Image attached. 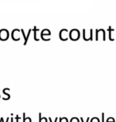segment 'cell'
Returning a JSON list of instances; mask_svg holds the SVG:
<instances>
[{
	"label": "cell",
	"instance_id": "cell-1",
	"mask_svg": "<svg viewBox=\"0 0 116 122\" xmlns=\"http://www.w3.org/2000/svg\"><path fill=\"white\" fill-rule=\"evenodd\" d=\"M69 38L71 39L72 41H77L80 38V32L77 29H72L69 31Z\"/></svg>",
	"mask_w": 116,
	"mask_h": 122
},
{
	"label": "cell",
	"instance_id": "cell-2",
	"mask_svg": "<svg viewBox=\"0 0 116 122\" xmlns=\"http://www.w3.org/2000/svg\"><path fill=\"white\" fill-rule=\"evenodd\" d=\"M68 34H69V30L67 29L60 30V33H59V38H60L61 41H67L69 39Z\"/></svg>",
	"mask_w": 116,
	"mask_h": 122
},
{
	"label": "cell",
	"instance_id": "cell-3",
	"mask_svg": "<svg viewBox=\"0 0 116 122\" xmlns=\"http://www.w3.org/2000/svg\"><path fill=\"white\" fill-rule=\"evenodd\" d=\"M9 38V31L6 29L0 30V40L6 41Z\"/></svg>",
	"mask_w": 116,
	"mask_h": 122
},
{
	"label": "cell",
	"instance_id": "cell-4",
	"mask_svg": "<svg viewBox=\"0 0 116 122\" xmlns=\"http://www.w3.org/2000/svg\"><path fill=\"white\" fill-rule=\"evenodd\" d=\"M50 35H51V32L49 30H48V29H44L42 31V33H41V38H42V40H44V41H49L50 40V38L47 39L46 38H45V37H49Z\"/></svg>",
	"mask_w": 116,
	"mask_h": 122
},
{
	"label": "cell",
	"instance_id": "cell-5",
	"mask_svg": "<svg viewBox=\"0 0 116 122\" xmlns=\"http://www.w3.org/2000/svg\"><path fill=\"white\" fill-rule=\"evenodd\" d=\"M9 91H10V89L9 88H5L3 90V94L5 95V97H3V100L6 101V100H9V99L10 98V93H9Z\"/></svg>",
	"mask_w": 116,
	"mask_h": 122
},
{
	"label": "cell",
	"instance_id": "cell-6",
	"mask_svg": "<svg viewBox=\"0 0 116 122\" xmlns=\"http://www.w3.org/2000/svg\"><path fill=\"white\" fill-rule=\"evenodd\" d=\"M19 31H21V30H19V29H14L12 31V33H11V38H12L14 41H20L19 37L15 35V33H18V32H19Z\"/></svg>",
	"mask_w": 116,
	"mask_h": 122
},
{
	"label": "cell",
	"instance_id": "cell-7",
	"mask_svg": "<svg viewBox=\"0 0 116 122\" xmlns=\"http://www.w3.org/2000/svg\"><path fill=\"white\" fill-rule=\"evenodd\" d=\"M33 31V29H29V31H28V34H27V35H26V37L24 38V46H26L27 44V42H28V39H29V37L30 35V33Z\"/></svg>",
	"mask_w": 116,
	"mask_h": 122
},
{
	"label": "cell",
	"instance_id": "cell-8",
	"mask_svg": "<svg viewBox=\"0 0 116 122\" xmlns=\"http://www.w3.org/2000/svg\"><path fill=\"white\" fill-rule=\"evenodd\" d=\"M22 122H32V119L30 117H26V113H22Z\"/></svg>",
	"mask_w": 116,
	"mask_h": 122
},
{
	"label": "cell",
	"instance_id": "cell-9",
	"mask_svg": "<svg viewBox=\"0 0 116 122\" xmlns=\"http://www.w3.org/2000/svg\"><path fill=\"white\" fill-rule=\"evenodd\" d=\"M38 117H39V122H48V118L47 117H42L41 112L38 114Z\"/></svg>",
	"mask_w": 116,
	"mask_h": 122
},
{
	"label": "cell",
	"instance_id": "cell-10",
	"mask_svg": "<svg viewBox=\"0 0 116 122\" xmlns=\"http://www.w3.org/2000/svg\"><path fill=\"white\" fill-rule=\"evenodd\" d=\"M38 30H39L37 29V27H36V26H34V28L33 29V31L34 32V40L35 41H39V39L37 38V32Z\"/></svg>",
	"mask_w": 116,
	"mask_h": 122
},
{
	"label": "cell",
	"instance_id": "cell-11",
	"mask_svg": "<svg viewBox=\"0 0 116 122\" xmlns=\"http://www.w3.org/2000/svg\"><path fill=\"white\" fill-rule=\"evenodd\" d=\"M59 121H60V122H69V119L67 117H60Z\"/></svg>",
	"mask_w": 116,
	"mask_h": 122
},
{
	"label": "cell",
	"instance_id": "cell-12",
	"mask_svg": "<svg viewBox=\"0 0 116 122\" xmlns=\"http://www.w3.org/2000/svg\"><path fill=\"white\" fill-rule=\"evenodd\" d=\"M69 122H79V120L77 117H72L69 121Z\"/></svg>",
	"mask_w": 116,
	"mask_h": 122
},
{
	"label": "cell",
	"instance_id": "cell-13",
	"mask_svg": "<svg viewBox=\"0 0 116 122\" xmlns=\"http://www.w3.org/2000/svg\"><path fill=\"white\" fill-rule=\"evenodd\" d=\"M91 122H99V119L98 117H93V118L91 120Z\"/></svg>",
	"mask_w": 116,
	"mask_h": 122
},
{
	"label": "cell",
	"instance_id": "cell-14",
	"mask_svg": "<svg viewBox=\"0 0 116 122\" xmlns=\"http://www.w3.org/2000/svg\"><path fill=\"white\" fill-rule=\"evenodd\" d=\"M48 120H49V122H57V121L59 120V118H58V117H56L55 120H54V121H52V118H51L50 117H48Z\"/></svg>",
	"mask_w": 116,
	"mask_h": 122
},
{
	"label": "cell",
	"instance_id": "cell-15",
	"mask_svg": "<svg viewBox=\"0 0 116 122\" xmlns=\"http://www.w3.org/2000/svg\"><path fill=\"white\" fill-rule=\"evenodd\" d=\"M15 121L16 122H19L20 121V120H21V117H20L19 115H16V117H15Z\"/></svg>",
	"mask_w": 116,
	"mask_h": 122
},
{
	"label": "cell",
	"instance_id": "cell-16",
	"mask_svg": "<svg viewBox=\"0 0 116 122\" xmlns=\"http://www.w3.org/2000/svg\"><path fill=\"white\" fill-rule=\"evenodd\" d=\"M79 120H80V121H81V122H88V121H89L90 118H89V117H88V118H87V121H84L83 117H80V118H79Z\"/></svg>",
	"mask_w": 116,
	"mask_h": 122
},
{
	"label": "cell",
	"instance_id": "cell-17",
	"mask_svg": "<svg viewBox=\"0 0 116 122\" xmlns=\"http://www.w3.org/2000/svg\"><path fill=\"white\" fill-rule=\"evenodd\" d=\"M14 119L13 118V116H11V117H10V122H14Z\"/></svg>",
	"mask_w": 116,
	"mask_h": 122
},
{
	"label": "cell",
	"instance_id": "cell-18",
	"mask_svg": "<svg viewBox=\"0 0 116 122\" xmlns=\"http://www.w3.org/2000/svg\"><path fill=\"white\" fill-rule=\"evenodd\" d=\"M0 122H4L3 117H1V118H0Z\"/></svg>",
	"mask_w": 116,
	"mask_h": 122
},
{
	"label": "cell",
	"instance_id": "cell-19",
	"mask_svg": "<svg viewBox=\"0 0 116 122\" xmlns=\"http://www.w3.org/2000/svg\"><path fill=\"white\" fill-rule=\"evenodd\" d=\"M10 117H7V119H6V122H8L9 121H10Z\"/></svg>",
	"mask_w": 116,
	"mask_h": 122
},
{
	"label": "cell",
	"instance_id": "cell-20",
	"mask_svg": "<svg viewBox=\"0 0 116 122\" xmlns=\"http://www.w3.org/2000/svg\"><path fill=\"white\" fill-rule=\"evenodd\" d=\"M0 98H1V96H0Z\"/></svg>",
	"mask_w": 116,
	"mask_h": 122
}]
</instances>
